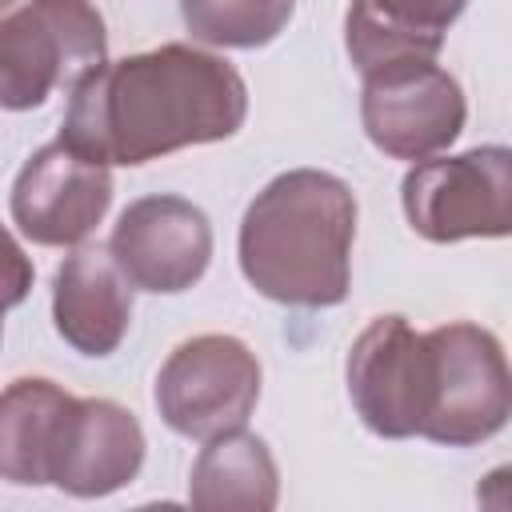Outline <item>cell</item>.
<instances>
[{"label":"cell","mask_w":512,"mask_h":512,"mask_svg":"<svg viewBox=\"0 0 512 512\" xmlns=\"http://www.w3.org/2000/svg\"><path fill=\"white\" fill-rule=\"evenodd\" d=\"M52 320L80 356H108L132 324V280L108 248H76L52 284Z\"/></svg>","instance_id":"12"},{"label":"cell","mask_w":512,"mask_h":512,"mask_svg":"<svg viewBox=\"0 0 512 512\" xmlns=\"http://www.w3.org/2000/svg\"><path fill=\"white\" fill-rule=\"evenodd\" d=\"M400 200L412 232L432 244L512 236V148L480 144L420 160L408 168Z\"/></svg>","instance_id":"4"},{"label":"cell","mask_w":512,"mask_h":512,"mask_svg":"<svg viewBox=\"0 0 512 512\" xmlns=\"http://www.w3.org/2000/svg\"><path fill=\"white\" fill-rule=\"evenodd\" d=\"M112 204L108 164L56 140L28 156L12 184V224L44 248L80 244Z\"/></svg>","instance_id":"9"},{"label":"cell","mask_w":512,"mask_h":512,"mask_svg":"<svg viewBox=\"0 0 512 512\" xmlns=\"http://www.w3.org/2000/svg\"><path fill=\"white\" fill-rule=\"evenodd\" d=\"M280 500V472L268 444L244 428L204 440L192 480L188 504L204 512H272Z\"/></svg>","instance_id":"13"},{"label":"cell","mask_w":512,"mask_h":512,"mask_svg":"<svg viewBox=\"0 0 512 512\" xmlns=\"http://www.w3.org/2000/svg\"><path fill=\"white\" fill-rule=\"evenodd\" d=\"M76 396L44 376H24L4 388L0 400V472L8 484H48L52 448L64 412Z\"/></svg>","instance_id":"14"},{"label":"cell","mask_w":512,"mask_h":512,"mask_svg":"<svg viewBox=\"0 0 512 512\" xmlns=\"http://www.w3.org/2000/svg\"><path fill=\"white\" fill-rule=\"evenodd\" d=\"M244 116L248 88L228 60L164 44L80 80L60 140L100 164H148L176 148L228 140Z\"/></svg>","instance_id":"1"},{"label":"cell","mask_w":512,"mask_h":512,"mask_svg":"<svg viewBox=\"0 0 512 512\" xmlns=\"http://www.w3.org/2000/svg\"><path fill=\"white\" fill-rule=\"evenodd\" d=\"M256 400L260 360L244 340L224 332L184 340L156 376V412L188 440H216L244 428Z\"/></svg>","instance_id":"6"},{"label":"cell","mask_w":512,"mask_h":512,"mask_svg":"<svg viewBox=\"0 0 512 512\" xmlns=\"http://www.w3.org/2000/svg\"><path fill=\"white\" fill-rule=\"evenodd\" d=\"M348 396L368 432L408 440L432 408V348L404 316H376L348 348Z\"/></svg>","instance_id":"7"},{"label":"cell","mask_w":512,"mask_h":512,"mask_svg":"<svg viewBox=\"0 0 512 512\" xmlns=\"http://www.w3.org/2000/svg\"><path fill=\"white\" fill-rule=\"evenodd\" d=\"M464 92L436 60L396 64L364 76L360 120L368 140L396 160H432L464 132Z\"/></svg>","instance_id":"8"},{"label":"cell","mask_w":512,"mask_h":512,"mask_svg":"<svg viewBox=\"0 0 512 512\" xmlns=\"http://www.w3.org/2000/svg\"><path fill=\"white\" fill-rule=\"evenodd\" d=\"M364 4L384 20L432 40H444L448 24L468 8V0H364Z\"/></svg>","instance_id":"16"},{"label":"cell","mask_w":512,"mask_h":512,"mask_svg":"<svg viewBox=\"0 0 512 512\" xmlns=\"http://www.w3.org/2000/svg\"><path fill=\"white\" fill-rule=\"evenodd\" d=\"M104 20L88 0H28L0 24V104L24 112L76 88L108 60Z\"/></svg>","instance_id":"3"},{"label":"cell","mask_w":512,"mask_h":512,"mask_svg":"<svg viewBox=\"0 0 512 512\" xmlns=\"http://www.w3.org/2000/svg\"><path fill=\"white\" fill-rule=\"evenodd\" d=\"M144 464L140 420L112 400H72L52 448L48 484L72 496H108L136 480Z\"/></svg>","instance_id":"11"},{"label":"cell","mask_w":512,"mask_h":512,"mask_svg":"<svg viewBox=\"0 0 512 512\" xmlns=\"http://www.w3.org/2000/svg\"><path fill=\"white\" fill-rule=\"evenodd\" d=\"M476 504L480 508H492V512H512V464L492 468L476 484Z\"/></svg>","instance_id":"17"},{"label":"cell","mask_w":512,"mask_h":512,"mask_svg":"<svg viewBox=\"0 0 512 512\" xmlns=\"http://www.w3.org/2000/svg\"><path fill=\"white\" fill-rule=\"evenodd\" d=\"M120 272L144 292H184L212 260V224L184 196L132 200L108 240Z\"/></svg>","instance_id":"10"},{"label":"cell","mask_w":512,"mask_h":512,"mask_svg":"<svg viewBox=\"0 0 512 512\" xmlns=\"http://www.w3.org/2000/svg\"><path fill=\"white\" fill-rule=\"evenodd\" d=\"M356 240L352 188L320 168L268 180L240 220L244 280L292 308H332L348 296Z\"/></svg>","instance_id":"2"},{"label":"cell","mask_w":512,"mask_h":512,"mask_svg":"<svg viewBox=\"0 0 512 512\" xmlns=\"http://www.w3.org/2000/svg\"><path fill=\"white\" fill-rule=\"evenodd\" d=\"M296 12V0H180L192 40L212 48H264Z\"/></svg>","instance_id":"15"},{"label":"cell","mask_w":512,"mask_h":512,"mask_svg":"<svg viewBox=\"0 0 512 512\" xmlns=\"http://www.w3.org/2000/svg\"><path fill=\"white\" fill-rule=\"evenodd\" d=\"M432 348V408L424 440L468 448L496 436L512 420V364L500 340L468 320L428 332Z\"/></svg>","instance_id":"5"}]
</instances>
